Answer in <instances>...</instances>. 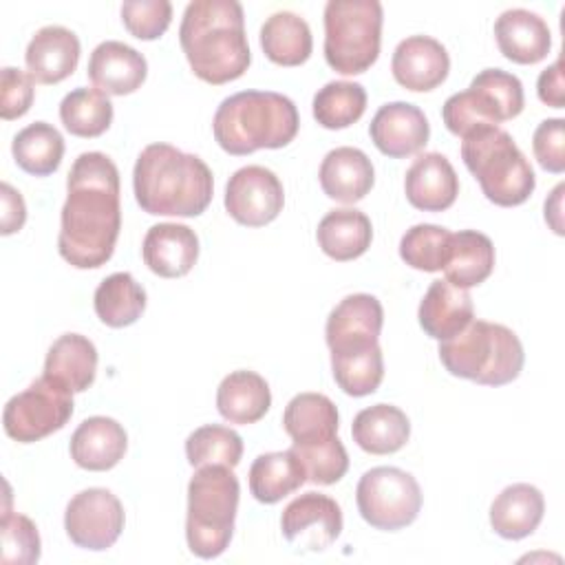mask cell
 Listing matches in <instances>:
<instances>
[{"label": "cell", "mask_w": 565, "mask_h": 565, "mask_svg": "<svg viewBox=\"0 0 565 565\" xmlns=\"http://www.w3.org/2000/svg\"><path fill=\"white\" fill-rule=\"evenodd\" d=\"M369 135L382 154L404 159L417 154L428 143L430 126L422 108L415 104L391 102L373 115Z\"/></svg>", "instance_id": "9a60e30c"}, {"label": "cell", "mask_w": 565, "mask_h": 565, "mask_svg": "<svg viewBox=\"0 0 565 565\" xmlns=\"http://www.w3.org/2000/svg\"><path fill=\"white\" fill-rule=\"evenodd\" d=\"M291 450L302 461L307 470V479L318 486L338 483L349 470V455L344 450V444L338 439V435L327 441L294 444Z\"/></svg>", "instance_id": "b9f144b4"}, {"label": "cell", "mask_w": 565, "mask_h": 565, "mask_svg": "<svg viewBox=\"0 0 565 565\" xmlns=\"http://www.w3.org/2000/svg\"><path fill=\"white\" fill-rule=\"evenodd\" d=\"M338 408L322 393H298L282 413V428L294 444L327 441L338 433Z\"/></svg>", "instance_id": "836d02e7"}, {"label": "cell", "mask_w": 565, "mask_h": 565, "mask_svg": "<svg viewBox=\"0 0 565 565\" xmlns=\"http://www.w3.org/2000/svg\"><path fill=\"white\" fill-rule=\"evenodd\" d=\"M271 406L269 384L256 371H232L216 388V408L230 424H256Z\"/></svg>", "instance_id": "83f0119b"}, {"label": "cell", "mask_w": 565, "mask_h": 565, "mask_svg": "<svg viewBox=\"0 0 565 565\" xmlns=\"http://www.w3.org/2000/svg\"><path fill=\"white\" fill-rule=\"evenodd\" d=\"M532 150L543 170L561 174L565 170V121L561 117L541 121L532 137Z\"/></svg>", "instance_id": "f6af8a7d"}, {"label": "cell", "mask_w": 565, "mask_h": 565, "mask_svg": "<svg viewBox=\"0 0 565 565\" xmlns=\"http://www.w3.org/2000/svg\"><path fill=\"white\" fill-rule=\"evenodd\" d=\"M141 256L152 274L181 278L199 258V236L181 223H157L143 236Z\"/></svg>", "instance_id": "ffe728a7"}, {"label": "cell", "mask_w": 565, "mask_h": 565, "mask_svg": "<svg viewBox=\"0 0 565 565\" xmlns=\"http://www.w3.org/2000/svg\"><path fill=\"white\" fill-rule=\"evenodd\" d=\"M179 42L192 73L214 86L238 79L252 62L245 13L236 0H192L181 18Z\"/></svg>", "instance_id": "7a4b0ae2"}, {"label": "cell", "mask_w": 565, "mask_h": 565, "mask_svg": "<svg viewBox=\"0 0 565 565\" xmlns=\"http://www.w3.org/2000/svg\"><path fill=\"white\" fill-rule=\"evenodd\" d=\"M86 73L104 95H130L146 82L148 64L137 49L119 40H106L93 49Z\"/></svg>", "instance_id": "ac0fdd59"}, {"label": "cell", "mask_w": 565, "mask_h": 565, "mask_svg": "<svg viewBox=\"0 0 565 565\" xmlns=\"http://www.w3.org/2000/svg\"><path fill=\"white\" fill-rule=\"evenodd\" d=\"M124 505L106 488H88L77 492L64 512V530L68 539L84 550L102 552L115 545L124 530Z\"/></svg>", "instance_id": "7c38bea8"}, {"label": "cell", "mask_w": 565, "mask_h": 565, "mask_svg": "<svg viewBox=\"0 0 565 565\" xmlns=\"http://www.w3.org/2000/svg\"><path fill=\"white\" fill-rule=\"evenodd\" d=\"M60 214V256L77 269H97L115 252L121 230L119 170L104 152H82L66 179Z\"/></svg>", "instance_id": "6da1fadb"}, {"label": "cell", "mask_w": 565, "mask_h": 565, "mask_svg": "<svg viewBox=\"0 0 565 565\" xmlns=\"http://www.w3.org/2000/svg\"><path fill=\"white\" fill-rule=\"evenodd\" d=\"M391 71L395 82L406 90L426 93L448 77L450 57L439 40L430 35H411L395 46Z\"/></svg>", "instance_id": "e0dca14e"}, {"label": "cell", "mask_w": 565, "mask_h": 565, "mask_svg": "<svg viewBox=\"0 0 565 565\" xmlns=\"http://www.w3.org/2000/svg\"><path fill=\"white\" fill-rule=\"evenodd\" d=\"M296 104L274 90H241L221 102L212 130L216 143L234 154H252L260 148H285L298 135Z\"/></svg>", "instance_id": "277c9868"}, {"label": "cell", "mask_w": 565, "mask_h": 565, "mask_svg": "<svg viewBox=\"0 0 565 565\" xmlns=\"http://www.w3.org/2000/svg\"><path fill=\"white\" fill-rule=\"evenodd\" d=\"M539 99L552 108L565 106V88H563V60L558 57L552 66L541 71L536 82Z\"/></svg>", "instance_id": "c3c4849f"}, {"label": "cell", "mask_w": 565, "mask_h": 565, "mask_svg": "<svg viewBox=\"0 0 565 565\" xmlns=\"http://www.w3.org/2000/svg\"><path fill=\"white\" fill-rule=\"evenodd\" d=\"M93 305L97 318L106 327L121 329L141 318L146 309V291L128 271H117L99 282Z\"/></svg>", "instance_id": "e575fe53"}, {"label": "cell", "mask_w": 565, "mask_h": 565, "mask_svg": "<svg viewBox=\"0 0 565 565\" xmlns=\"http://www.w3.org/2000/svg\"><path fill=\"white\" fill-rule=\"evenodd\" d=\"M461 139V159L488 201L514 207L532 196L536 188L534 170L510 132L499 126H479Z\"/></svg>", "instance_id": "8992f818"}, {"label": "cell", "mask_w": 565, "mask_h": 565, "mask_svg": "<svg viewBox=\"0 0 565 565\" xmlns=\"http://www.w3.org/2000/svg\"><path fill=\"white\" fill-rule=\"evenodd\" d=\"M360 516L375 530L395 532L411 525L422 510V488L417 479L395 466L366 470L355 488Z\"/></svg>", "instance_id": "30bf717a"}, {"label": "cell", "mask_w": 565, "mask_h": 565, "mask_svg": "<svg viewBox=\"0 0 565 565\" xmlns=\"http://www.w3.org/2000/svg\"><path fill=\"white\" fill-rule=\"evenodd\" d=\"M545 499L536 486L512 483L503 488L490 505L492 530L508 541L530 536L543 521Z\"/></svg>", "instance_id": "484cf974"}, {"label": "cell", "mask_w": 565, "mask_h": 565, "mask_svg": "<svg viewBox=\"0 0 565 565\" xmlns=\"http://www.w3.org/2000/svg\"><path fill=\"white\" fill-rule=\"evenodd\" d=\"M282 183L265 166L238 168L225 185V210L241 225L263 227L282 212Z\"/></svg>", "instance_id": "4fadbf2b"}, {"label": "cell", "mask_w": 565, "mask_h": 565, "mask_svg": "<svg viewBox=\"0 0 565 565\" xmlns=\"http://www.w3.org/2000/svg\"><path fill=\"white\" fill-rule=\"evenodd\" d=\"M384 11L377 0H329L324 4V60L342 75L369 71L382 44Z\"/></svg>", "instance_id": "ba28073f"}, {"label": "cell", "mask_w": 565, "mask_h": 565, "mask_svg": "<svg viewBox=\"0 0 565 565\" xmlns=\"http://www.w3.org/2000/svg\"><path fill=\"white\" fill-rule=\"evenodd\" d=\"M353 441L371 455H391L404 448L411 437L406 413L393 404H375L362 408L351 424Z\"/></svg>", "instance_id": "f1b7e54d"}, {"label": "cell", "mask_w": 565, "mask_h": 565, "mask_svg": "<svg viewBox=\"0 0 565 565\" xmlns=\"http://www.w3.org/2000/svg\"><path fill=\"white\" fill-rule=\"evenodd\" d=\"M494 38L503 57L516 64H536L552 49L547 22L527 9H508L494 22Z\"/></svg>", "instance_id": "603a6c76"}, {"label": "cell", "mask_w": 565, "mask_h": 565, "mask_svg": "<svg viewBox=\"0 0 565 565\" xmlns=\"http://www.w3.org/2000/svg\"><path fill=\"white\" fill-rule=\"evenodd\" d=\"M417 318L426 335L439 342L448 340L475 318L472 298L468 289L455 287L446 278L433 280L419 302Z\"/></svg>", "instance_id": "d4e9b609"}, {"label": "cell", "mask_w": 565, "mask_h": 565, "mask_svg": "<svg viewBox=\"0 0 565 565\" xmlns=\"http://www.w3.org/2000/svg\"><path fill=\"white\" fill-rule=\"evenodd\" d=\"M316 238L320 249L329 258L347 263L362 256L369 249L373 227L364 212L355 207H340L322 216L316 230Z\"/></svg>", "instance_id": "f546056e"}, {"label": "cell", "mask_w": 565, "mask_h": 565, "mask_svg": "<svg viewBox=\"0 0 565 565\" xmlns=\"http://www.w3.org/2000/svg\"><path fill=\"white\" fill-rule=\"evenodd\" d=\"M437 353L450 375L483 386L516 380L525 362L523 344L512 329L475 318L457 335L441 340Z\"/></svg>", "instance_id": "5b68a950"}, {"label": "cell", "mask_w": 565, "mask_h": 565, "mask_svg": "<svg viewBox=\"0 0 565 565\" xmlns=\"http://www.w3.org/2000/svg\"><path fill=\"white\" fill-rule=\"evenodd\" d=\"M11 152L24 172L33 177H46L53 174L62 163L64 137L55 126L46 121H33L13 137Z\"/></svg>", "instance_id": "d590c367"}, {"label": "cell", "mask_w": 565, "mask_h": 565, "mask_svg": "<svg viewBox=\"0 0 565 565\" xmlns=\"http://www.w3.org/2000/svg\"><path fill=\"white\" fill-rule=\"evenodd\" d=\"M494 269V245L477 230L450 234L448 258L444 265L446 280L455 287L470 289L481 285Z\"/></svg>", "instance_id": "4dcf8cb0"}, {"label": "cell", "mask_w": 565, "mask_h": 565, "mask_svg": "<svg viewBox=\"0 0 565 565\" xmlns=\"http://www.w3.org/2000/svg\"><path fill=\"white\" fill-rule=\"evenodd\" d=\"M366 110V90L358 82H329L313 95V117L322 128L340 130L355 124Z\"/></svg>", "instance_id": "f35d334b"}, {"label": "cell", "mask_w": 565, "mask_h": 565, "mask_svg": "<svg viewBox=\"0 0 565 565\" xmlns=\"http://www.w3.org/2000/svg\"><path fill=\"white\" fill-rule=\"evenodd\" d=\"M71 415L73 393L42 375L7 402L2 411V426L11 439L33 444L64 428Z\"/></svg>", "instance_id": "8fae6325"}, {"label": "cell", "mask_w": 565, "mask_h": 565, "mask_svg": "<svg viewBox=\"0 0 565 565\" xmlns=\"http://www.w3.org/2000/svg\"><path fill=\"white\" fill-rule=\"evenodd\" d=\"M185 457L192 468L212 463L236 468L243 457V439L230 426L207 424L188 435Z\"/></svg>", "instance_id": "ab89813d"}, {"label": "cell", "mask_w": 565, "mask_h": 565, "mask_svg": "<svg viewBox=\"0 0 565 565\" xmlns=\"http://www.w3.org/2000/svg\"><path fill=\"white\" fill-rule=\"evenodd\" d=\"M121 22L137 40H157L172 22L168 0H128L121 4Z\"/></svg>", "instance_id": "ee69618b"}, {"label": "cell", "mask_w": 565, "mask_h": 565, "mask_svg": "<svg viewBox=\"0 0 565 565\" xmlns=\"http://www.w3.org/2000/svg\"><path fill=\"white\" fill-rule=\"evenodd\" d=\"M24 62L29 75L40 84H60L79 62V40L77 35L60 24H49L35 31L31 38Z\"/></svg>", "instance_id": "44dd1931"}, {"label": "cell", "mask_w": 565, "mask_h": 565, "mask_svg": "<svg viewBox=\"0 0 565 565\" xmlns=\"http://www.w3.org/2000/svg\"><path fill=\"white\" fill-rule=\"evenodd\" d=\"M97 373V349L82 333L60 335L46 351L44 375L71 393H84Z\"/></svg>", "instance_id": "4316f807"}, {"label": "cell", "mask_w": 565, "mask_h": 565, "mask_svg": "<svg viewBox=\"0 0 565 565\" xmlns=\"http://www.w3.org/2000/svg\"><path fill=\"white\" fill-rule=\"evenodd\" d=\"M128 448V435L124 426L104 415L84 419L71 435V459L90 472H104L115 468Z\"/></svg>", "instance_id": "7402d4cb"}, {"label": "cell", "mask_w": 565, "mask_h": 565, "mask_svg": "<svg viewBox=\"0 0 565 565\" xmlns=\"http://www.w3.org/2000/svg\"><path fill=\"white\" fill-rule=\"evenodd\" d=\"M450 234L446 227L433 223L413 225L399 241V256L413 269L441 271L448 258Z\"/></svg>", "instance_id": "60d3db41"}, {"label": "cell", "mask_w": 565, "mask_h": 565, "mask_svg": "<svg viewBox=\"0 0 565 565\" xmlns=\"http://www.w3.org/2000/svg\"><path fill=\"white\" fill-rule=\"evenodd\" d=\"M384 324V309L371 294L342 298L327 318L324 340L331 351H347L375 344Z\"/></svg>", "instance_id": "2e32d148"}, {"label": "cell", "mask_w": 565, "mask_h": 565, "mask_svg": "<svg viewBox=\"0 0 565 565\" xmlns=\"http://www.w3.org/2000/svg\"><path fill=\"white\" fill-rule=\"evenodd\" d=\"M318 179L329 199L340 203H358L371 192L375 170L371 159L360 148L340 146L324 154Z\"/></svg>", "instance_id": "cb8c5ba5"}, {"label": "cell", "mask_w": 565, "mask_h": 565, "mask_svg": "<svg viewBox=\"0 0 565 565\" xmlns=\"http://www.w3.org/2000/svg\"><path fill=\"white\" fill-rule=\"evenodd\" d=\"M280 530L298 550L322 552L342 532V510L338 501L327 494L305 492L282 510Z\"/></svg>", "instance_id": "5bb4252c"}, {"label": "cell", "mask_w": 565, "mask_h": 565, "mask_svg": "<svg viewBox=\"0 0 565 565\" xmlns=\"http://www.w3.org/2000/svg\"><path fill=\"white\" fill-rule=\"evenodd\" d=\"M241 486L230 466H201L188 483L185 541L194 556H221L234 534Z\"/></svg>", "instance_id": "52a82bcc"}, {"label": "cell", "mask_w": 565, "mask_h": 565, "mask_svg": "<svg viewBox=\"0 0 565 565\" xmlns=\"http://www.w3.org/2000/svg\"><path fill=\"white\" fill-rule=\"evenodd\" d=\"M331 371L335 384L351 397H364L377 391L384 377V358L380 344L331 351Z\"/></svg>", "instance_id": "8d00e7d4"}, {"label": "cell", "mask_w": 565, "mask_h": 565, "mask_svg": "<svg viewBox=\"0 0 565 565\" xmlns=\"http://www.w3.org/2000/svg\"><path fill=\"white\" fill-rule=\"evenodd\" d=\"M404 192L413 207L424 212H444L459 194V179L444 154L424 152L406 170Z\"/></svg>", "instance_id": "d6986e66"}, {"label": "cell", "mask_w": 565, "mask_h": 565, "mask_svg": "<svg viewBox=\"0 0 565 565\" xmlns=\"http://www.w3.org/2000/svg\"><path fill=\"white\" fill-rule=\"evenodd\" d=\"M0 201H2V216H0L2 230L0 232L4 236H9V234L22 230V225L26 221V205H24L22 194L7 181L0 185Z\"/></svg>", "instance_id": "7dc6e473"}, {"label": "cell", "mask_w": 565, "mask_h": 565, "mask_svg": "<svg viewBox=\"0 0 565 565\" xmlns=\"http://www.w3.org/2000/svg\"><path fill=\"white\" fill-rule=\"evenodd\" d=\"M525 104L523 84L501 68H483L461 93L450 95L441 106L446 128L463 137L479 126H499L521 115Z\"/></svg>", "instance_id": "9c48e42d"}, {"label": "cell", "mask_w": 565, "mask_h": 565, "mask_svg": "<svg viewBox=\"0 0 565 565\" xmlns=\"http://www.w3.org/2000/svg\"><path fill=\"white\" fill-rule=\"evenodd\" d=\"M139 207L154 216H199L212 201L214 179L207 163L170 143L146 146L132 170Z\"/></svg>", "instance_id": "3957f363"}, {"label": "cell", "mask_w": 565, "mask_h": 565, "mask_svg": "<svg viewBox=\"0 0 565 565\" xmlns=\"http://www.w3.org/2000/svg\"><path fill=\"white\" fill-rule=\"evenodd\" d=\"M60 119L75 137H99L110 128L113 104L97 88H75L60 104Z\"/></svg>", "instance_id": "74e56055"}, {"label": "cell", "mask_w": 565, "mask_h": 565, "mask_svg": "<svg viewBox=\"0 0 565 565\" xmlns=\"http://www.w3.org/2000/svg\"><path fill=\"white\" fill-rule=\"evenodd\" d=\"M305 481L307 470L291 448L258 455L249 468V492L267 505L296 492Z\"/></svg>", "instance_id": "d6a6232c"}, {"label": "cell", "mask_w": 565, "mask_h": 565, "mask_svg": "<svg viewBox=\"0 0 565 565\" xmlns=\"http://www.w3.org/2000/svg\"><path fill=\"white\" fill-rule=\"evenodd\" d=\"M563 190H565V185L563 183H558L554 190H552V194H550V199L545 201V221L550 223V227L561 236L563 234V214H561V210H563Z\"/></svg>", "instance_id": "681fc988"}, {"label": "cell", "mask_w": 565, "mask_h": 565, "mask_svg": "<svg viewBox=\"0 0 565 565\" xmlns=\"http://www.w3.org/2000/svg\"><path fill=\"white\" fill-rule=\"evenodd\" d=\"M2 563L4 565H33L40 561V534L35 523L9 508L2 514Z\"/></svg>", "instance_id": "7bdbcfd3"}, {"label": "cell", "mask_w": 565, "mask_h": 565, "mask_svg": "<svg viewBox=\"0 0 565 565\" xmlns=\"http://www.w3.org/2000/svg\"><path fill=\"white\" fill-rule=\"evenodd\" d=\"M260 49L278 66H300L313 51L311 29L300 15L276 11L260 26Z\"/></svg>", "instance_id": "1f68e13d"}, {"label": "cell", "mask_w": 565, "mask_h": 565, "mask_svg": "<svg viewBox=\"0 0 565 565\" xmlns=\"http://www.w3.org/2000/svg\"><path fill=\"white\" fill-rule=\"evenodd\" d=\"M0 115L4 121L22 117L33 104V77L20 68L4 66L0 73Z\"/></svg>", "instance_id": "bcb514c9"}]
</instances>
